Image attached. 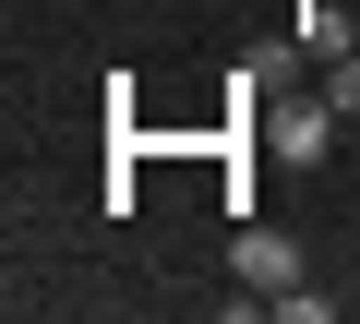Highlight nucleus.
<instances>
[{
  "label": "nucleus",
  "mask_w": 360,
  "mask_h": 324,
  "mask_svg": "<svg viewBox=\"0 0 360 324\" xmlns=\"http://www.w3.org/2000/svg\"><path fill=\"white\" fill-rule=\"evenodd\" d=\"M252 132H264V156H288V169H324L348 120H336V108H324V84H312V96H276V108H264Z\"/></svg>",
  "instance_id": "nucleus-1"
},
{
  "label": "nucleus",
  "mask_w": 360,
  "mask_h": 324,
  "mask_svg": "<svg viewBox=\"0 0 360 324\" xmlns=\"http://www.w3.org/2000/svg\"><path fill=\"white\" fill-rule=\"evenodd\" d=\"M229 276H240V300H276V288H300V252H288V228H252V216H240V240H229Z\"/></svg>",
  "instance_id": "nucleus-2"
},
{
  "label": "nucleus",
  "mask_w": 360,
  "mask_h": 324,
  "mask_svg": "<svg viewBox=\"0 0 360 324\" xmlns=\"http://www.w3.org/2000/svg\"><path fill=\"white\" fill-rule=\"evenodd\" d=\"M360 48V13H336V0H300V60L324 72V60H348Z\"/></svg>",
  "instance_id": "nucleus-3"
},
{
  "label": "nucleus",
  "mask_w": 360,
  "mask_h": 324,
  "mask_svg": "<svg viewBox=\"0 0 360 324\" xmlns=\"http://www.w3.org/2000/svg\"><path fill=\"white\" fill-rule=\"evenodd\" d=\"M324 108H336V120H360V48H348V60H324Z\"/></svg>",
  "instance_id": "nucleus-4"
}]
</instances>
